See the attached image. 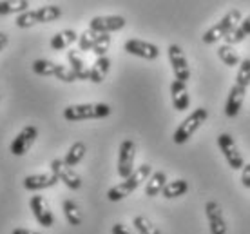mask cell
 Instances as JSON below:
<instances>
[{
  "instance_id": "cell-25",
  "label": "cell",
  "mask_w": 250,
  "mask_h": 234,
  "mask_svg": "<svg viewBox=\"0 0 250 234\" xmlns=\"http://www.w3.org/2000/svg\"><path fill=\"white\" fill-rule=\"evenodd\" d=\"M62 209H63V216H65V220H67L69 225H73V227L82 225L83 216H82V211L78 209V205H76L73 200H63Z\"/></svg>"
},
{
  "instance_id": "cell-23",
  "label": "cell",
  "mask_w": 250,
  "mask_h": 234,
  "mask_svg": "<svg viewBox=\"0 0 250 234\" xmlns=\"http://www.w3.org/2000/svg\"><path fill=\"white\" fill-rule=\"evenodd\" d=\"M188 191V182L187 180H172V182H167L165 189H163L162 196L167 198V200H172V198H180L183 194H187Z\"/></svg>"
},
{
  "instance_id": "cell-5",
  "label": "cell",
  "mask_w": 250,
  "mask_h": 234,
  "mask_svg": "<svg viewBox=\"0 0 250 234\" xmlns=\"http://www.w3.org/2000/svg\"><path fill=\"white\" fill-rule=\"evenodd\" d=\"M62 17V9L60 6H44L38 9H29V11L22 13L17 17L15 24L20 29H27L37 24H47V22H55Z\"/></svg>"
},
{
  "instance_id": "cell-4",
  "label": "cell",
  "mask_w": 250,
  "mask_h": 234,
  "mask_svg": "<svg viewBox=\"0 0 250 234\" xmlns=\"http://www.w3.org/2000/svg\"><path fill=\"white\" fill-rule=\"evenodd\" d=\"M241 20H243L241 11H239V9H232V11L227 13L219 22H216L212 27H208V29L205 31V35L201 37V40H203L205 44H216V42H219L221 38L225 40V38L238 27Z\"/></svg>"
},
{
  "instance_id": "cell-15",
  "label": "cell",
  "mask_w": 250,
  "mask_h": 234,
  "mask_svg": "<svg viewBox=\"0 0 250 234\" xmlns=\"http://www.w3.org/2000/svg\"><path fill=\"white\" fill-rule=\"evenodd\" d=\"M205 216H207V222H208L210 234H227L225 216H223V211H221L218 202L205 203Z\"/></svg>"
},
{
  "instance_id": "cell-18",
  "label": "cell",
  "mask_w": 250,
  "mask_h": 234,
  "mask_svg": "<svg viewBox=\"0 0 250 234\" xmlns=\"http://www.w3.org/2000/svg\"><path fill=\"white\" fill-rule=\"evenodd\" d=\"M67 60H69V67L73 69V73L76 75V80H89L91 76V69L85 65V60L82 58L80 51L78 49H71L67 53Z\"/></svg>"
},
{
  "instance_id": "cell-29",
  "label": "cell",
  "mask_w": 250,
  "mask_h": 234,
  "mask_svg": "<svg viewBox=\"0 0 250 234\" xmlns=\"http://www.w3.org/2000/svg\"><path fill=\"white\" fill-rule=\"evenodd\" d=\"M132 227L136 229L140 234H162V231L150 222L149 218H145V216H136L132 220Z\"/></svg>"
},
{
  "instance_id": "cell-28",
  "label": "cell",
  "mask_w": 250,
  "mask_h": 234,
  "mask_svg": "<svg viewBox=\"0 0 250 234\" xmlns=\"http://www.w3.org/2000/svg\"><path fill=\"white\" fill-rule=\"evenodd\" d=\"M58 69V64H55L53 60H47V58H37L33 62V71L37 73L38 76H55Z\"/></svg>"
},
{
  "instance_id": "cell-12",
  "label": "cell",
  "mask_w": 250,
  "mask_h": 234,
  "mask_svg": "<svg viewBox=\"0 0 250 234\" xmlns=\"http://www.w3.org/2000/svg\"><path fill=\"white\" fill-rule=\"evenodd\" d=\"M125 27V19L122 15H104V17H94L89 22V29L98 35H109L113 31H120Z\"/></svg>"
},
{
  "instance_id": "cell-13",
  "label": "cell",
  "mask_w": 250,
  "mask_h": 234,
  "mask_svg": "<svg viewBox=\"0 0 250 234\" xmlns=\"http://www.w3.org/2000/svg\"><path fill=\"white\" fill-rule=\"evenodd\" d=\"M124 49L129 55L140 57L144 60H156L160 57V49H158L156 44H150V42H145V40H140V38H129L124 44Z\"/></svg>"
},
{
  "instance_id": "cell-30",
  "label": "cell",
  "mask_w": 250,
  "mask_h": 234,
  "mask_svg": "<svg viewBox=\"0 0 250 234\" xmlns=\"http://www.w3.org/2000/svg\"><path fill=\"white\" fill-rule=\"evenodd\" d=\"M98 33H94V31H91V29H85V31L82 33L80 35V38H78V51H93V47H94V44H96V40H98Z\"/></svg>"
},
{
  "instance_id": "cell-11",
  "label": "cell",
  "mask_w": 250,
  "mask_h": 234,
  "mask_svg": "<svg viewBox=\"0 0 250 234\" xmlns=\"http://www.w3.org/2000/svg\"><path fill=\"white\" fill-rule=\"evenodd\" d=\"M37 136H38L37 126H25L24 129L15 136V140H13L11 146H9L11 154H15V156H24L25 152L31 149L33 144H35Z\"/></svg>"
},
{
  "instance_id": "cell-35",
  "label": "cell",
  "mask_w": 250,
  "mask_h": 234,
  "mask_svg": "<svg viewBox=\"0 0 250 234\" xmlns=\"http://www.w3.org/2000/svg\"><path fill=\"white\" fill-rule=\"evenodd\" d=\"M7 42H9V37H7V35L4 31H0V53L6 49Z\"/></svg>"
},
{
  "instance_id": "cell-16",
  "label": "cell",
  "mask_w": 250,
  "mask_h": 234,
  "mask_svg": "<svg viewBox=\"0 0 250 234\" xmlns=\"http://www.w3.org/2000/svg\"><path fill=\"white\" fill-rule=\"evenodd\" d=\"M58 180L53 172H42V174H29L24 178V189L27 191H44L49 187H55Z\"/></svg>"
},
{
  "instance_id": "cell-24",
  "label": "cell",
  "mask_w": 250,
  "mask_h": 234,
  "mask_svg": "<svg viewBox=\"0 0 250 234\" xmlns=\"http://www.w3.org/2000/svg\"><path fill=\"white\" fill-rule=\"evenodd\" d=\"M250 37V15L247 19H243L239 22V25L234 29V31L225 38V44L227 45H236L239 42H243L245 38Z\"/></svg>"
},
{
  "instance_id": "cell-26",
  "label": "cell",
  "mask_w": 250,
  "mask_h": 234,
  "mask_svg": "<svg viewBox=\"0 0 250 234\" xmlns=\"http://www.w3.org/2000/svg\"><path fill=\"white\" fill-rule=\"evenodd\" d=\"M218 57L219 60L225 64V65H229V67H239L241 65V58H239L238 51L234 49L232 45H219L218 47Z\"/></svg>"
},
{
  "instance_id": "cell-31",
  "label": "cell",
  "mask_w": 250,
  "mask_h": 234,
  "mask_svg": "<svg viewBox=\"0 0 250 234\" xmlns=\"http://www.w3.org/2000/svg\"><path fill=\"white\" fill-rule=\"evenodd\" d=\"M109 47H111V35H100L98 37V40H96V44H94L93 47V53L96 55V58H102L107 55V51H109Z\"/></svg>"
},
{
  "instance_id": "cell-1",
  "label": "cell",
  "mask_w": 250,
  "mask_h": 234,
  "mask_svg": "<svg viewBox=\"0 0 250 234\" xmlns=\"http://www.w3.org/2000/svg\"><path fill=\"white\" fill-rule=\"evenodd\" d=\"M249 85H250V58H245V60H241V65L238 67L236 82L230 87V93H229V98H227L225 114L229 118H234V116L239 114V109L243 106Z\"/></svg>"
},
{
  "instance_id": "cell-8",
  "label": "cell",
  "mask_w": 250,
  "mask_h": 234,
  "mask_svg": "<svg viewBox=\"0 0 250 234\" xmlns=\"http://www.w3.org/2000/svg\"><path fill=\"white\" fill-rule=\"evenodd\" d=\"M51 172L55 174V176L62 182L65 187H69L71 191H78L82 187V178L80 174L73 169V167H69L63 160L60 158H55L53 162H51Z\"/></svg>"
},
{
  "instance_id": "cell-33",
  "label": "cell",
  "mask_w": 250,
  "mask_h": 234,
  "mask_svg": "<svg viewBox=\"0 0 250 234\" xmlns=\"http://www.w3.org/2000/svg\"><path fill=\"white\" fill-rule=\"evenodd\" d=\"M111 233L113 234H140L136 229L127 227V225H124V223H114L113 229H111Z\"/></svg>"
},
{
  "instance_id": "cell-3",
  "label": "cell",
  "mask_w": 250,
  "mask_h": 234,
  "mask_svg": "<svg viewBox=\"0 0 250 234\" xmlns=\"http://www.w3.org/2000/svg\"><path fill=\"white\" fill-rule=\"evenodd\" d=\"M109 114H111V107L107 104H76L63 109V118L67 122L100 120Z\"/></svg>"
},
{
  "instance_id": "cell-32",
  "label": "cell",
  "mask_w": 250,
  "mask_h": 234,
  "mask_svg": "<svg viewBox=\"0 0 250 234\" xmlns=\"http://www.w3.org/2000/svg\"><path fill=\"white\" fill-rule=\"evenodd\" d=\"M55 76H57L60 82H65V84L76 82V75L73 73V69L67 67V65H62V64H58V69H57V75Z\"/></svg>"
},
{
  "instance_id": "cell-17",
  "label": "cell",
  "mask_w": 250,
  "mask_h": 234,
  "mask_svg": "<svg viewBox=\"0 0 250 234\" xmlns=\"http://www.w3.org/2000/svg\"><path fill=\"white\" fill-rule=\"evenodd\" d=\"M170 98H172V107L176 111H185L190 104V96H188L187 84L174 80L170 84Z\"/></svg>"
},
{
  "instance_id": "cell-2",
  "label": "cell",
  "mask_w": 250,
  "mask_h": 234,
  "mask_svg": "<svg viewBox=\"0 0 250 234\" xmlns=\"http://www.w3.org/2000/svg\"><path fill=\"white\" fill-rule=\"evenodd\" d=\"M150 174H152V167H150L149 164H142L140 167L134 169V172H132L127 180L120 182V184H116L114 187H111V189L107 191V198H109L111 202L124 200V198H127L131 192H134L144 182H147L150 178Z\"/></svg>"
},
{
  "instance_id": "cell-9",
  "label": "cell",
  "mask_w": 250,
  "mask_h": 234,
  "mask_svg": "<svg viewBox=\"0 0 250 234\" xmlns=\"http://www.w3.org/2000/svg\"><path fill=\"white\" fill-rule=\"evenodd\" d=\"M167 53H169V62H170V67H172V73H174V76H176V80L187 84L188 78H190V67H188L187 57H185L183 49L178 44H170Z\"/></svg>"
},
{
  "instance_id": "cell-22",
  "label": "cell",
  "mask_w": 250,
  "mask_h": 234,
  "mask_svg": "<svg viewBox=\"0 0 250 234\" xmlns=\"http://www.w3.org/2000/svg\"><path fill=\"white\" fill-rule=\"evenodd\" d=\"M29 2L27 0H2L0 2V17L4 15H22V13L29 11Z\"/></svg>"
},
{
  "instance_id": "cell-10",
  "label": "cell",
  "mask_w": 250,
  "mask_h": 234,
  "mask_svg": "<svg viewBox=\"0 0 250 234\" xmlns=\"http://www.w3.org/2000/svg\"><path fill=\"white\" fill-rule=\"evenodd\" d=\"M134 158H136V144L132 140H124L118 151V174L120 178H127L134 172Z\"/></svg>"
},
{
  "instance_id": "cell-20",
  "label": "cell",
  "mask_w": 250,
  "mask_h": 234,
  "mask_svg": "<svg viewBox=\"0 0 250 234\" xmlns=\"http://www.w3.org/2000/svg\"><path fill=\"white\" fill-rule=\"evenodd\" d=\"M165 185H167V174L163 171H156L150 174V178L147 180V184H145V194L149 198H154L158 194H162L163 189H165Z\"/></svg>"
},
{
  "instance_id": "cell-34",
  "label": "cell",
  "mask_w": 250,
  "mask_h": 234,
  "mask_svg": "<svg viewBox=\"0 0 250 234\" xmlns=\"http://www.w3.org/2000/svg\"><path fill=\"white\" fill-rule=\"evenodd\" d=\"M241 184L243 187L250 189V164H245V167L241 169Z\"/></svg>"
},
{
  "instance_id": "cell-7",
  "label": "cell",
  "mask_w": 250,
  "mask_h": 234,
  "mask_svg": "<svg viewBox=\"0 0 250 234\" xmlns=\"http://www.w3.org/2000/svg\"><path fill=\"white\" fill-rule=\"evenodd\" d=\"M218 147L219 151L223 152V156H225L227 164L230 167L232 171H241L245 167V160L241 156V152H239L238 146H236V142L232 138L229 133H221L218 136Z\"/></svg>"
},
{
  "instance_id": "cell-36",
  "label": "cell",
  "mask_w": 250,
  "mask_h": 234,
  "mask_svg": "<svg viewBox=\"0 0 250 234\" xmlns=\"http://www.w3.org/2000/svg\"><path fill=\"white\" fill-rule=\"evenodd\" d=\"M11 234H40V233H35V231H29V229L19 227V229H13Z\"/></svg>"
},
{
  "instance_id": "cell-21",
  "label": "cell",
  "mask_w": 250,
  "mask_h": 234,
  "mask_svg": "<svg viewBox=\"0 0 250 234\" xmlns=\"http://www.w3.org/2000/svg\"><path fill=\"white\" fill-rule=\"evenodd\" d=\"M109 69H111V60L107 57L96 58V62L91 65V76L89 80L93 84H102L109 75Z\"/></svg>"
},
{
  "instance_id": "cell-19",
  "label": "cell",
  "mask_w": 250,
  "mask_h": 234,
  "mask_svg": "<svg viewBox=\"0 0 250 234\" xmlns=\"http://www.w3.org/2000/svg\"><path fill=\"white\" fill-rule=\"evenodd\" d=\"M78 38H80V35L75 31V29H63V31H58L55 37L51 38V49L55 51H63L67 49L71 44H75V42H78Z\"/></svg>"
},
{
  "instance_id": "cell-37",
  "label": "cell",
  "mask_w": 250,
  "mask_h": 234,
  "mask_svg": "<svg viewBox=\"0 0 250 234\" xmlns=\"http://www.w3.org/2000/svg\"><path fill=\"white\" fill-rule=\"evenodd\" d=\"M0 100H2V95H0Z\"/></svg>"
},
{
  "instance_id": "cell-6",
  "label": "cell",
  "mask_w": 250,
  "mask_h": 234,
  "mask_svg": "<svg viewBox=\"0 0 250 234\" xmlns=\"http://www.w3.org/2000/svg\"><path fill=\"white\" fill-rule=\"evenodd\" d=\"M207 118H208V111H207L205 107L194 109L192 113L188 114L187 118L178 126V129H176L174 134H172V142L178 144V146L187 144L188 140H190V136H192V134L196 133L203 124H205Z\"/></svg>"
},
{
  "instance_id": "cell-27",
  "label": "cell",
  "mask_w": 250,
  "mask_h": 234,
  "mask_svg": "<svg viewBox=\"0 0 250 234\" xmlns=\"http://www.w3.org/2000/svg\"><path fill=\"white\" fill-rule=\"evenodd\" d=\"M85 151H87V147H85L83 142H75L73 146L69 147V151H67V154H65L63 162H65L69 167H75V165H78L82 160H83Z\"/></svg>"
},
{
  "instance_id": "cell-14",
  "label": "cell",
  "mask_w": 250,
  "mask_h": 234,
  "mask_svg": "<svg viewBox=\"0 0 250 234\" xmlns=\"http://www.w3.org/2000/svg\"><path fill=\"white\" fill-rule=\"evenodd\" d=\"M29 207H31V211H33V216L37 218V222L40 223L42 227H45V229L53 227L55 216L51 213L47 200H45L42 194H35V196L29 200Z\"/></svg>"
}]
</instances>
